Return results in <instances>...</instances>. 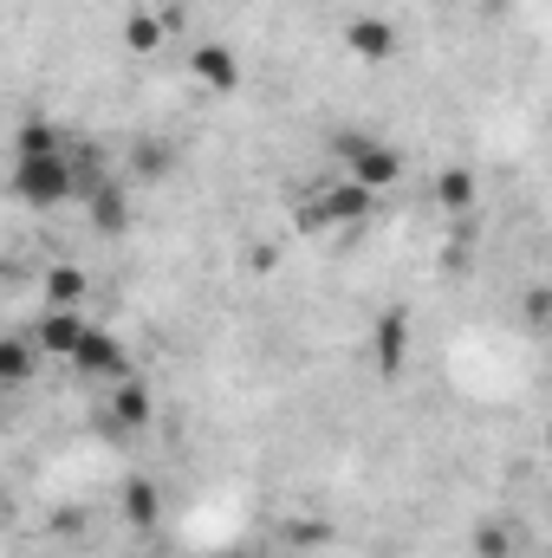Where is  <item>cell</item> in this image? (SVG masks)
Wrapping results in <instances>:
<instances>
[{
	"instance_id": "obj_10",
	"label": "cell",
	"mask_w": 552,
	"mask_h": 558,
	"mask_svg": "<svg viewBox=\"0 0 552 558\" xmlns=\"http://www.w3.org/2000/svg\"><path fill=\"white\" fill-rule=\"evenodd\" d=\"M163 26H169V20H156V13H131V20H124V46H131V52H156V46H163Z\"/></svg>"
},
{
	"instance_id": "obj_8",
	"label": "cell",
	"mask_w": 552,
	"mask_h": 558,
	"mask_svg": "<svg viewBox=\"0 0 552 558\" xmlns=\"http://www.w3.org/2000/svg\"><path fill=\"white\" fill-rule=\"evenodd\" d=\"M435 202H442L448 215L475 208V175H468V169H442V175H435Z\"/></svg>"
},
{
	"instance_id": "obj_6",
	"label": "cell",
	"mask_w": 552,
	"mask_h": 558,
	"mask_svg": "<svg viewBox=\"0 0 552 558\" xmlns=\"http://www.w3.org/2000/svg\"><path fill=\"white\" fill-rule=\"evenodd\" d=\"M345 46H351L364 65H384V59L397 52V26H391L384 13H358V20H345Z\"/></svg>"
},
{
	"instance_id": "obj_4",
	"label": "cell",
	"mask_w": 552,
	"mask_h": 558,
	"mask_svg": "<svg viewBox=\"0 0 552 558\" xmlns=\"http://www.w3.org/2000/svg\"><path fill=\"white\" fill-rule=\"evenodd\" d=\"M72 371H79V377H92V384H124V377H131V364H124V344H118L105 325H92V338L79 344Z\"/></svg>"
},
{
	"instance_id": "obj_5",
	"label": "cell",
	"mask_w": 552,
	"mask_h": 558,
	"mask_svg": "<svg viewBox=\"0 0 552 558\" xmlns=\"http://www.w3.org/2000/svg\"><path fill=\"white\" fill-rule=\"evenodd\" d=\"M85 338H92V325L79 318V305H46V318H39V351H46V357L72 364Z\"/></svg>"
},
{
	"instance_id": "obj_11",
	"label": "cell",
	"mask_w": 552,
	"mask_h": 558,
	"mask_svg": "<svg viewBox=\"0 0 552 558\" xmlns=\"http://www.w3.org/2000/svg\"><path fill=\"white\" fill-rule=\"evenodd\" d=\"M0 371H7V384H26V338H7V351H0Z\"/></svg>"
},
{
	"instance_id": "obj_1",
	"label": "cell",
	"mask_w": 552,
	"mask_h": 558,
	"mask_svg": "<svg viewBox=\"0 0 552 558\" xmlns=\"http://www.w3.org/2000/svg\"><path fill=\"white\" fill-rule=\"evenodd\" d=\"M72 189H85V175H79V162H72L65 149H46V156H20V162H13V195L33 202V208H52V202H65Z\"/></svg>"
},
{
	"instance_id": "obj_7",
	"label": "cell",
	"mask_w": 552,
	"mask_h": 558,
	"mask_svg": "<svg viewBox=\"0 0 552 558\" xmlns=\"http://www.w3.org/2000/svg\"><path fill=\"white\" fill-rule=\"evenodd\" d=\"M195 78H202L208 92H235V85H241V59H235L228 46H195Z\"/></svg>"
},
{
	"instance_id": "obj_2",
	"label": "cell",
	"mask_w": 552,
	"mask_h": 558,
	"mask_svg": "<svg viewBox=\"0 0 552 558\" xmlns=\"http://www.w3.org/2000/svg\"><path fill=\"white\" fill-rule=\"evenodd\" d=\"M338 149H345V175H351V182H364L371 195H377V189H391V182H404V156H397L384 137H345Z\"/></svg>"
},
{
	"instance_id": "obj_9",
	"label": "cell",
	"mask_w": 552,
	"mask_h": 558,
	"mask_svg": "<svg viewBox=\"0 0 552 558\" xmlns=\"http://www.w3.org/2000/svg\"><path fill=\"white\" fill-rule=\"evenodd\" d=\"M46 299H52V305H79V299H85V274H79L72 260H59V267L46 274Z\"/></svg>"
},
{
	"instance_id": "obj_3",
	"label": "cell",
	"mask_w": 552,
	"mask_h": 558,
	"mask_svg": "<svg viewBox=\"0 0 552 558\" xmlns=\"http://www.w3.org/2000/svg\"><path fill=\"white\" fill-rule=\"evenodd\" d=\"M299 221H305V228H358V221H371V189L351 182V175H338Z\"/></svg>"
}]
</instances>
